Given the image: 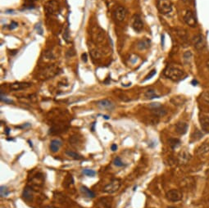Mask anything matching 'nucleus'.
Returning a JSON list of instances; mask_svg holds the SVG:
<instances>
[{"instance_id": "f257e3e1", "label": "nucleus", "mask_w": 209, "mask_h": 208, "mask_svg": "<svg viewBox=\"0 0 209 208\" xmlns=\"http://www.w3.org/2000/svg\"><path fill=\"white\" fill-rule=\"evenodd\" d=\"M164 75L170 80L176 82L181 80L185 76V72L181 69L174 66H168L164 72Z\"/></svg>"}, {"instance_id": "f03ea898", "label": "nucleus", "mask_w": 209, "mask_h": 208, "mask_svg": "<svg viewBox=\"0 0 209 208\" xmlns=\"http://www.w3.org/2000/svg\"><path fill=\"white\" fill-rule=\"evenodd\" d=\"M173 5L170 0H158L157 2V9L161 14L167 15L171 12Z\"/></svg>"}, {"instance_id": "7ed1b4c3", "label": "nucleus", "mask_w": 209, "mask_h": 208, "mask_svg": "<svg viewBox=\"0 0 209 208\" xmlns=\"http://www.w3.org/2000/svg\"><path fill=\"white\" fill-rule=\"evenodd\" d=\"M44 9L49 14H58L60 12L59 3L56 0H50L45 3Z\"/></svg>"}, {"instance_id": "20e7f679", "label": "nucleus", "mask_w": 209, "mask_h": 208, "mask_svg": "<svg viewBox=\"0 0 209 208\" xmlns=\"http://www.w3.org/2000/svg\"><path fill=\"white\" fill-rule=\"evenodd\" d=\"M192 43L194 45V48L198 51H201L206 46V42L203 38V36L201 34H198L192 39Z\"/></svg>"}, {"instance_id": "39448f33", "label": "nucleus", "mask_w": 209, "mask_h": 208, "mask_svg": "<svg viewBox=\"0 0 209 208\" xmlns=\"http://www.w3.org/2000/svg\"><path fill=\"white\" fill-rule=\"evenodd\" d=\"M131 25L134 30L138 32V33H139L143 30V22L142 21V18L139 14H135V15L133 16L131 20Z\"/></svg>"}, {"instance_id": "423d86ee", "label": "nucleus", "mask_w": 209, "mask_h": 208, "mask_svg": "<svg viewBox=\"0 0 209 208\" xmlns=\"http://www.w3.org/2000/svg\"><path fill=\"white\" fill-rule=\"evenodd\" d=\"M120 187H121V181L119 179H114L113 181H111L108 185H106L104 187L103 192L112 194V193H116L117 191H118Z\"/></svg>"}, {"instance_id": "0eeeda50", "label": "nucleus", "mask_w": 209, "mask_h": 208, "mask_svg": "<svg viewBox=\"0 0 209 208\" xmlns=\"http://www.w3.org/2000/svg\"><path fill=\"white\" fill-rule=\"evenodd\" d=\"M92 37L93 40L96 43H101L105 39V33L104 30H102L98 27H95L92 30Z\"/></svg>"}, {"instance_id": "6e6552de", "label": "nucleus", "mask_w": 209, "mask_h": 208, "mask_svg": "<svg viewBox=\"0 0 209 208\" xmlns=\"http://www.w3.org/2000/svg\"><path fill=\"white\" fill-rule=\"evenodd\" d=\"M166 197L170 202H179L182 199V193L177 189H171L166 193Z\"/></svg>"}, {"instance_id": "1a4fd4ad", "label": "nucleus", "mask_w": 209, "mask_h": 208, "mask_svg": "<svg viewBox=\"0 0 209 208\" xmlns=\"http://www.w3.org/2000/svg\"><path fill=\"white\" fill-rule=\"evenodd\" d=\"M58 68L55 66H48L47 68H45L43 72H41L40 76L43 79H49V78L54 77V76H56L58 74Z\"/></svg>"}, {"instance_id": "9d476101", "label": "nucleus", "mask_w": 209, "mask_h": 208, "mask_svg": "<svg viewBox=\"0 0 209 208\" xmlns=\"http://www.w3.org/2000/svg\"><path fill=\"white\" fill-rule=\"evenodd\" d=\"M184 21L185 22V24L188 25L190 27H195L197 25L196 18L191 10H187V12L184 16Z\"/></svg>"}, {"instance_id": "9b49d317", "label": "nucleus", "mask_w": 209, "mask_h": 208, "mask_svg": "<svg viewBox=\"0 0 209 208\" xmlns=\"http://www.w3.org/2000/svg\"><path fill=\"white\" fill-rule=\"evenodd\" d=\"M126 14H127V11H126L125 7L122 6H119L116 8V10L114 12V17L117 21H122L125 20Z\"/></svg>"}, {"instance_id": "f8f14e48", "label": "nucleus", "mask_w": 209, "mask_h": 208, "mask_svg": "<svg viewBox=\"0 0 209 208\" xmlns=\"http://www.w3.org/2000/svg\"><path fill=\"white\" fill-rule=\"evenodd\" d=\"M113 198L112 197H102L98 200L96 206L98 208H112Z\"/></svg>"}, {"instance_id": "ddd939ff", "label": "nucleus", "mask_w": 209, "mask_h": 208, "mask_svg": "<svg viewBox=\"0 0 209 208\" xmlns=\"http://www.w3.org/2000/svg\"><path fill=\"white\" fill-rule=\"evenodd\" d=\"M97 107L102 110H113L114 108L113 103L108 99H102L100 101L97 102Z\"/></svg>"}, {"instance_id": "4468645a", "label": "nucleus", "mask_w": 209, "mask_h": 208, "mask_svg": "<svg viewBox=\"0 0 209 208\" xmlns=\"http://www.w3.org/2000/svg\"><path fill=\"white\" fill-rule=\"evenodd\" d=\"M31 86V84L30 83H23V82H15L10 85V89L13 91H20L22 89L30 88Z\"/></svg>"}, {"instance_id": "2eb2a0df", "label": "nucleus", "mask_w": 209, "mask_h": 208, "mask_svg": "<svg viewBox=\"0 0 209 208\" xmlns=\"http://www.w3.org/2000/svg\"><path fill=\"white\" fill-rule=\"evenodd\" d=\"M190 158H191V156H190V154L188 152H186V151L181 152L179 154V157H178V160H179L180 164H181V165L187 164L188 161L190 160Z\"/></svg>"}, {"instance_id": "dca6fc26", "label": "nucleus", "mask_w": 209, "mask_h": 208, "mask_svg": "<svg viewBox=\"0 0 209 208\" xmlns=\"http://www.w3.org/2000/svg\"><path fill=\"white\" fill-rule=\"evenodd\" d=\"M188 130V124H186L185 122H182L180 121L176 125V131L179 134H185Z\"/></svg>"}, {"instance_id": "f3484780", "label": "nucleus", "mask_w": 209, "mask_h": 208, "mask_svg": "<svg viewBox=\"0 0 209 208\" xmlns=\"http://www.w3.org/2000/svg\"><path fill=\"white\" fill-rule=\"evenodd\" d=\"M150 44H151V41H150L149 39L144 38V39H142L138 42L137 48L139 50H145V49L149 48Z\"/></svg>"}, {"instance_id": "a211bd4d", "label": "nucleus", "mask_w": 209, "mask_h": 208, "mask_svg": "<svg viewBox=\"0 0 209 208\" xmlns=\"http://www.w3.org/2000/svg\"><path fill=\"white\" fill-rule=\"evenodd\" d=\"M200 124H201V127L207 133H209V116H205V115H202L200 117Z\"/></svg>"}, {"instance_id": "6ab92c4d", "label": "nucleus", "mask_w": 209, "mask_h": 208, "mask_svg": "<svg viewBox=\"0 0 209 208\" xmlns=\"http://www.w3.org/2000/svg\"><path fill=\"white\" fill-rule=\"evenodd\" d=\"M22 197L24 198V200H25L26 202H30L32 199H33V191H32V189L27 186L25 187L23 190V193H22Z\"/></svg>"}, {"instance_id": "aec40b11", "label": "nucleus", "mask_w": 209, "mask_h": 208, "mask_svg": "<svg viewBox=\"0 0 209 208\" xmlns=\"http://www.w3.org/2000/svg\"><path fill=\"white\" fill-rule=\"evenodd\" d=\"M80 193H82L84 197H87V198H94L95 197V193L91 191L90 189H89L87 187L85 186H81L80 188Z\"/></svg>"}, {"instance_id": "412c9836", "label": "nucleus", "mask_w": 209, "mask_h": 208, "mask_svg": "<svg viewBox=\"0 0 209 208\" xmlns=\"http://www.w3.org/2000/svg\"><path fill=\"white\" fill-rule=\"evenodd\" d=\"M208 152H209V143H203L196 150V154L198 156H202Z\"/></svg>"}, {"instance_id": "4be33fe9", "label": "nucleus", "mask_w": 209, "mask_h": 208, "mask_svg": "<svg viewBox=\"0 0 209 208\" xmlns=\"http://www.w3.org/2000/svg\"><path fill=\"white\" fill-rule=\"evenodd\" d=\"M62 146V142L58 139H54L50 143V150L53 152H57Z\"/></svg>"}, {"instance_id": "5701e85b", "label": "nucleus", "mask_w": 209, "mask_h": 208, "mask_svg": "<svg viewBox=\"0 0 209 208\" xmlns=\"http://www.w3.org/2000/svg\"><path fill=\"white\" fill-rule=\"evenodd\" d=\"M144 96L147 98H149V99H153V98H158L160 96L157 95V93H156V91L154 89H148L146 92H145V94H144Z\"/></svg>"}, {"instance_id": "b1692460", "label": "nucleus", "mask_w": 209, "mask_h": 208, "mask_svg": "<svg viewBox=\"0 0 209 208\" xmlns=\"http://www.w3.org/2000/svg\"><path fill=\"white\" fill-rule=\"evenodd\" d=\"M176 33H177V35H179V37L181 39H183V40H185V41L187 40V39H188V35H187L186 30H184V29H181V28H177V29H176Z\"/></svg>"}, {"instance_id": "393cba45", "label": "nucleus", "mask_w": 209, "mask_h": 208, "mask_svg": "<svg viewBox=\"0 0 209 208\" xmlns=\"http://www.w3.org/2000/svg\"><path fill=\"white\" fill-rule=\"evenodd\" d=\"M153 113L156 116H164L167 114V111L165 109H163L162 107H159V108H155L153 109Z\"/></svg>"}, {"instance_id": "a878e982", "label": "nucleus", "mask_w": 209, "mask_h": 208, "mask_svg": "<svg viewBox=\"0 0 209 208\" xmlns=\"http://www.w3.org/2000/svg\"><path fill=\"white\" fill-rule=\"evenodd\" d=\"M74 184V179H73V177H72V175H68L66 176V178L65 179L64 182H63V186L65 187H70L72 184Z\"/></svg>"}, {"instance_id": "bb28decb", "label": "nucleus", "mask_w": 209, "mask_h": 208, "mask_svg": "<svg viewBox=\"0 0 209 208\" xmlns=\"http://www.w3.org/2000/svg\"><path fill=\"white\" fill-rule=\"evenodd\" d=\"M66 154L67 155L68 157H72L73 159H75V160H81V159L83 158L80 155L77 154L76 152H72V151H66Z\"/></svg>"}, {"instance_id": "cd10ccee", "label": "nucleus", "mask_w": 209, "mask_h": 208, "mask_svg": "<svg viewBox=\"0 0 209 208\" xmlns=\"http://www.w3.org/2000/svg\"><path fill=\"white\" fill-rule=\"evenodd\" d=\"M168 142H169V144H170L171 148L172 149H175L176 148H177L180 145V141L178 138H170Z\"/></svg>"}, {"instance_id": "c85d7f7f", "label": "nucleus", "mask_w": 209, "mask_h": 208, "mask_svg": "<svg viewBox=\"0 0 209 208\" xmlns=\"http://www.w3.org/2000/svg\"><path fill=\"white\" fill-rule=\"evenodd\" d=\"M9 191L7 189V187L6 186H3L2 185L1 188H0V195H1V197H7L8 194H9Z\"/></svg>"}, {"instance_id": "c756f323", "label": "nucleus", "mask_w": 209, "mask_h": 208, "mask_svg": "<svg viewBox=\"0 0 209 208\" xmlns=\"http://www.w3.org/2000/svg\"><path fill=\"white\" fill-rule=\"evenodd\" d=\"M82 173L84 175L90 176V177H94L96 175V171H94V170H91V169H84L82 171Z\"/></svg>"}, {"instance_id": "7c9ffc66", "label": "nucleus", "mask_w": 209, "mask_h": 208, "mask_svg": "<svg viewBox=\"0 0 209 208\" xmlns=\"http://www.w3.org/2000/svg\"><path fill=\"white\" fill-rule=\"evenodd\" d=\"M113 163H114V165L117 167H121L124 166V163L122 162V161L121 160V158L118 157H116V158L114 159Z\"/></svg>"}, {"instance_id": "2f4dec72", "label": "nucleus", "mask_w": 209, "mask_h": 208, "mask_svg": "<svg viewBox=\"0 0 209 208\" xmlns=\"http://www.w3.org/2000/svg\"><path fill=\"white\" fill-rule=\"evenodd\" d=\"M192 137L194 138V140H198V139H200L202 137H203V134L200 132L199 130H195V132L194 133V134L192 135Z\"/></svg>"}, {"instance_id": "473e14b6", "label": "nucleus", "mask_w": 209, "mask_h": 208, "mask_svg": "<svg viewBox=\"0 0 209 208\" xmlns=\"http://www.w3.org/2000/svg\"><path fill=\"white\" fill-rule=\"evenodd\" d=\"M192 58V54L190 51H188L184 54V60H185L186 62H189Z\"/></svg>"}, {"instance_id": "72a5a7b5", "label": "nucleus", "mask_w": 209, "mask_h": 208, "mask_svg": "<svg viewBox=\"0 0 209 208\" xmlns=\"http://www.w3.org/2000/svg\"><path fill=\"white\" fill-rule=\"evenodd\" d=\"M202 99L203 101L209 103V92L208 91H205L202 94Z\"/></svg>"}, {"instance_id": "f704fd0d", "label": "nucleus", "mask_w": 209, "mask_h": 208, "mask_svg": "<svg viewBox=\"0 0 209 208\" xmlns=\"http://www.w3.org/2000/svg\"><path fill=\"white\" fill-rule=\"evenodd\" d=\"M157 73V71H156L155 69L154 70H153V71H151V72H149V74L145 77V79H144V80L143 81H147V80H150L151 78L153 77V76H155V74Z\"/></svg>"}, {"instance_id": "c9c22d12", "label": "nucleus", "mask_w": 209, "mask_h": 208, "mask_svg": "<svg viewBox=\"0 0 209 208\" xmlns=\"http://www.w3.org/2000/svg\"><path fill=\"white\" fill-rule=\"evenodd\" d=\"M63 38H64V39L66 40V42H68L70 41V37H69V32H68V29H66L65 31H64V34H63Z\"/></svg>"}, {"instance_id": "e433bc0d", "label": "nucleus", "mask_w": 209, "mask_h": 208, "mask_svg": "<svg viewBox=\"0 0 209 208\" xmlns=\"http://www.w3.org/2000/svg\"><path fill=\"white\" fill-rule=\"evenodd\" d=\"M149 107L153 108V109H155V108L161 107V105L159 103V102H153V103H151L149 105Z\"/></svg>"}, {"instance_id": "4c0bfd02", "label": "nucleus", "mask_w": 209, "mask_h": 208, "mask_svg": "<svg viewBox=\"0 0 209 208\" xmlns=\"http://www.w3.org/2000/svg\"><path fill=\"white\" fill-rule=\"evenodd\" d=\"M0 99H1V101L4 102L5 103H12V100H9V99L6 98L5 97H3V94H2V93H1V98H0Z\"/></svg>"}, {"instance_id": "58836bf2", "label": "nucleus", "mask_w": 209, "mask_h": 208, "mask_svg": "<svg viewBox=\"0 0 209 208\" xmlns=\"http://www.w3.org/2000/svg\"><path fill=\"white\" fill-rule=\"evenodd\" d=\"M18 26V24L16 22V21H12V23L10 24V25H9V29L10 30H14V29H16L17 27Z\"/></svg>"}, {"instance_id": "ea45409f", "label": "nucleus", "mask_w": 209, "mask_h": 208, "mask_svg": "<svg viewBox=\"0 0 209 208\" xmlns=\"http://www.w3.org/2000/svg\"><path fill=\"white\" fill-rule=\"evenodd\" d=\"M186 4H189V5H192V4H194V0H182Z\"/></svg>"}, {"instance_id": "a19ab883", "label": "nucleus", "mask_w": 209, "mask_h": 208, "mask_svg": "<svg viewBox=\"0 0 209 208\" xmlns=\"http://www.w3.org/2000/svg\"><path fill=\"white\" fill-rule=\"evenodd\" d=\"M82 60H83L84 62H86L87 60H88V57H87V54H82Z\"/></svg>"}, {"instance_id": "79ce46f5", "label": "nucleus", "mask_w": 209, "mask_h": 208, "mask_svg": "<svg viewBox=\"0 0 209 208\" xmlns=\"http://www.w3.org/2000/svg\"><path fill=\"white\" fill-rule=\"evenodd\" d=\"M111 149H112V151H117V144H113L112 146H111Z\"/></svg>"}, {"instance_id": "37998d69", "label": "nucleus", "mask_w": 209, "mask_h": 208, "mask_svg": "<svg viewBox=\"0 0 209 208\" xmlns=\"http://www.w3.org/2000/svg\"><path fill=\"white\" fill-rule=\"evenodd\" d=\"M9 133H10V129H9V128H6V129H5V134H6L7 135H8Z\"/></svg>"}, {"instance_id": "c03bdc74", "label": "nucleus", "mask_w": 209, "mask_h": 208, "mask_svg": "<svg viewBox=\"0 0 209 208\" xmlns=\"http://www.w3.org/2000/svg\"><path fill=\"white\" fill-rule=\"evenodd\" d=\"M191 83H192V84H193V85H197L198 82H197V80H192Z\"/></svg>"}, {"instance_id": "a18cd8bd", "label": "nucleus", "mask_w": 209, "mask_h": 208, "mask_svg": "<svg viewBox=\"0 0 209 208\" xmlns=\"http://www.w3.org/2000/svg\"><path fill=\"white\" fill-rule=\"evenodd\" d=\"M164 37H165L164 35H161V44H162V45H164Z\"/></svg>"}, {"instance_id": "49530a36", "label": "nucleus", "mask_w": 209, "mask_h": 208, "mask_svg": "<svg viewBox=\"0 0 209 208\" xmlns=\"http://www.w3.org/2000/svg\"><path fill=\"white\" fill-rule=\"evenodd\" d=\"M206 65H207V67H208V71H209V59L207 61V62H206Z\"/></svg>"}, {"instance_id": "de8ad7c7", "label": "nucleus", "mask_w": 209, "mask_h": 208, "mask_svg": "<svg viewBox=\"0 0 209 208\" xmlns=\"http://www.w3.org/2000/svg\"><path fill=\"white\" fill-rule=\"evenodd\" d=\"M94 125H95V122L93 123V127H92V131H94Z\"/></svg>"}, {"instance_id": "09e8293b", "label": "nucleus", "mask_w": 209, "mask_h": 208, "mask_svg": "<svg viewBox=\"0 0 209 208\" xmlns=\"http://www.w3.org/2000/svg\"><path fill=\"white\" fill-rule=\"evenodd\" d=\"M103 116V118H104V119H106V120L109 119V116Z\"/></svg>"}, {"instance_id": "8fccbe9b", "label": "nucleus", "mask_w": 209, "mask_h": 208, "mask_svg": "<svg viewBox=\"0 0 209 208\" xmlns=\"http://www.w3.org/2000/svg\"><path fill=\"white\" fill-rule=\"evenodd\" d=\"M167 208H177V207H167Z\"/></svg>"}, {"instance_id": "3c124183", "label": "nucleus", "mask_w": 209, "mask_h": 208, "mask_svg": "<svg viewBox=\"0 0 209 208\" xmlns=\"http://www.w3.org/2000/svg\"><path fill=\"white\" fill-rule=\"evenodd\" d=\"M29 143H30V146H31V147H32V143H31V142H30V141H29Z\"/></svg>"}]
</instances>
